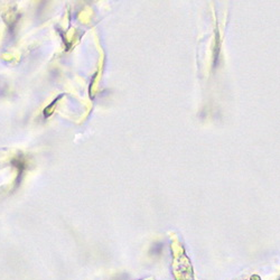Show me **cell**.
<instances>
[{
  "label": "cell",
  "instance_id": "obj_1",
  "mask_svg": "<svg viewBox=\"0 0 280 280\" xmlns=\"http://www.w3.org/2000/svg\"><path fill=\"white\" fill-rule=\"evenodd\" d=\"M113 280H129V279H128V277H123V278L119 277L118 279H113Z\"/></svg>",
  "mask_w": 280,
  "mask_h": 280
}]
</instances>
